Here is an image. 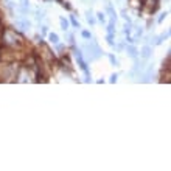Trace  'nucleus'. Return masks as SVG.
<instances>
[{
	"label": "nucleus",
	"mask_w": 171,
	"mask_h": 171,
	"mask_svg": "<svg viewBox=\"0 0 171 171\" xmlns=\"http://www.w3.org/2000/svg\"><path fill=\"white\" fill-rule=\"evenodd\" d=\"M20 5H22V7H28V8H30V0H20Z\"/></svg>",
	"instance_id": "nucleus-18"
},
{
	"label": "nucleus",
	"mask_w": 171,
	"mask_h": 171,
	"mask_svg": "<svg viewBox=\"0 0 171 171\" xmlns=\"http://www.w3.org/2000/svg\"><path fill=\"white\" fill-rule=\"evenodd\" d=\"M59 22H61V28H62L64 31H67V30H69V20H67L64 16H61V17H59Z\"/></svg>",
	"instance_id": "nucleus-8"
},
{
	"label": "nucleus",
	"mask_w": 171,
	"mask_h": 171,
	"mask_svg": "<svg viewBox=\"0 0 171 171\" xmlns=\"http://www.w3.org/2000/svg\"><path fill=\"white\" fill-rule=\"evenodd\" d=\"M107 58H109V61H110V64L114 65V67H118L120 65V62H118V59L114 56V55H107Z\"/></svg>",
	"instance_id": "nucleus-10"
},
{
	"label": "nucleus",
	"mask_w": 171,
	"mask_h": 171,
	"mask_svg": "<svg viewBox=\"0 0 171 171\" xmlns=\"http://www.w3.org/2000/svg\"><path fill=\"white\" fill-rule=\"evenodd\" d=\"M107 33L109 34H115V22H110L107 25Z\"/></svg>",
	"instance_id": "nucleus-12"
},
{
	"label": "nucleus",
	"mask_w": 171,
	"mask_h": 171,
	"mask_svg": "<svg viewBox=\"0 0 171 171\" xmlns=\"http://www.w3.org/2000/svg\"><path fill=\"white\" fill-rule=\"evenodd\" d=\"M126 53H128V56H131L132 59L134 58H137V55H138V52H137V48L131 44V45H126Z\"/></svg>",
	"instance_id": "nucleus-6"
},
{
	"label": "nucleus",
	"mask_w": 171,
	"mask_h": 171,
	"mask_svg": "<svg viewBox=\"0 0 171 171\" xmlns=\"http://www.w3.org/2000/svg\"><path fill=\"white\" fill-rule=\"evenodd\" d=\"M97 19H98L100 22L104 24V22H106V14H104L103 11H98V13H97Z\"/></svg>",
	"instance_id": "nucleus-11"
},
{
	"label": "nucleus",
	"mask_w": 171,
	"mask_h": 171,
	"mask_svg": "<svg viewBox=\"0 0 171 171\" xmlns=\"http://www.w3.org/2000/svg\"><path fill=\"white\" fill-rule=\"evenodd\" d=\"M70 20H72V25H73L75 28H81V27H79V22L75 19V16H70Z\"/></svg>",
	"instance_id": "nucleus-15"
},
{
	"label": "nucleus",
	"mask_w": 171,
	"mask_h": 171,
	"mask_svg": "<svg viewBox=\"0 0 171 171\" xmlns=\"http://www.w3.org/2000/svg\"><path fill=\"white\" fill-rule=\"evenodd\" d=\"M81 36H83L84 39H90V33H89V31H83V33H81Z\"/></svg>",
	"instance_id": "nucleus-20"
},
{
	"label": "nucleus",
	"mask_w": 171,
	"mask_h": 171,
	"mask_svg": "<svg viewBox=\"0 0 171 171\" xmlns=\"http://www.w3.org/2000/svg\"><path fill=\"white\" fill-rule=\"evenodd\" d=\"M86 19H87V22H89L90 25H95V24H97V19L93 17V13H92L90 10L86 11Z\"/></svg>",
	"instance_id": "nucleus-7"
},
{
	"label": "nucleus",
	"mask_w": 171,
	"mask_h": 171,
	"mask_svg": "<svg viewBox=\"0 0 171 171\" xmlns=\"http://www.w3.org/2000/svg\"><path fill=\"white\" fill-rule=\"evenodd\" d=\"M151 55H152V48H151L149 45H143V48L140 50V56H142V59H149Z\"/></svg>",
	"instance_id": "nucleus-5"
},
{
	"label": "nucleus",
	"mask_w": 171,
	"mask_h": 171,
	"mask_svg": "<svg viewBox=\"0 0 171 171\" xmlns=\"http://www.w3.org/2000/svg\"><path fill=\"white\" fill-rule=\"evenodd\" d=\"M19 38L13 33V31H10V30H5V33H3V44L5 45H8V47H16L17 44H19Z\"/></svg>",
	"instance_id": "nucleus-2"
},
{
	"label": "nucleus",
	"mask_w": 171,
	"mask_h": 171,
	"mask_svg": "<svg viewBox=\"0 0 171 171\" xmlns=\"http://www.w3.org/2000/svg\"><path fill=\"white\" fill-rule=\"evenodd\" d=\"M16 27H17V28H19L20 31H28V30L31 28V22L22 17V19L16 20Z\"/></svg>",
	"instance_id": "nucleus-4"
},
{
	"label": "nucleus",
	"mask_w": 171,
	"mask_h": 171,
	"mask_svg": "<svg viewBox=\"0 0 171 171\" xmlns=\"http://www.w3.org/2000/svg\"><path fill=\"white\" fill-rule=\"evenodd\" d=\"M166 16H168V13H162V14L159 16V19H157V22H162V20H163V19H165Z\"/></svg>",
	"instance_id": "nucleus-19"
},
{
	"label": "nucleus",
	"mask_w": 171,
	"mask_h": 171,
	"mask_svg": "<svg viewBox=\"0 0 171 171\" xmlns=\"http://www.w3.org/2000/svg\"><path fill=\"white\" fill-rule=\"evenodd\" d=\"M117 78H118V76L114 73V75H110V79H109V81H110V83H115V81H117Z\"/></svg>",
	"instance_id": "nucleus-22"
},
{
	"label": "nucleus",
	"mask_w": 171,
	"mask_h": 171,
	"mask_svg": "<svg viewBox=\"0 0 171 171\" xmlns=\"http://www.w3.org/2000/svg\"><path fill=\"white\" fill-rule=\"evenodd\" d=\"M106 39H107V44H109V45H112V47L115 45V44H114V34H107Z\"/></svg>",
	"instance_id": "nucleus-17"
},
{
	"label": "nucleus",
	"mask_w": 171,
	"mask_h": 171,
	"mask_svg": "<svg viewBox=\"0 0 171 171\" xmlns=\"http://www.w3.org/2000/svg\"><path fill=\"white\" fill-rule=\"evenodd\" d=\"M142 7L145 10H148L149 13H152L159 7V0H142Z\"/></svg>",
	"instance_id": "nucleus-3"
},
{
	"label": "nucleus",
	"mask_w": 171,
	"mask_h": 171,
	"mask_svg": "<svg viewBox=\"0 0 171 171\" xmlns=\"http://www.w3.org/2000/svg\"><path fill=\"white\" fill-rule=\"evenodd\" d=\"M84 48V52H86V55L90 58V61H95V59H100V56L103 55V52H101V48L95 44V42H90V44H87V45H84L83 47Z\"/></svg>",
	"instance_id": "nucleus-1"
},
{
	"label": "nucleus",
	"mask_w": 171,
	"mask_h": 171,
	"mask_svg": "<svg viewBox=\"0 0 171 171\" xmlns=\"http://www.w3.org/2000/svg\"><path fill=\"white\" fill-rule=\"evenodd\" d=\"M5 5H7L10 10H14V8H16V3L13 2V0H5Z\"/></svg>",
	"instance_id": "nucleus-13"
},
{
	"label": "nucleus",
	"mask_w": 171,
	"mask_h": 171,
	"mask_svg": "<svg viewBox=\"0 0 171 171\" xmlns=\"http://www.w3.org/2000/svg\"><path fill=\"white\" fill-rule=\"evenodd\" d=\"M41 31H42V34H47V33H48V28H47L45 25H42V27H41Z\"/></svg>",
	"instance_id": "nucleus-21"
},
{
	"label": "nucleus",
	"mask_w": 171,
	"mask_h": 171,
	"mask_svg": "<svg viewBox=\"0 0 171 171\" xmlns=\"http://www.w3.org/2000/svg\"><path fill=\"white\" fill-rule=\"evenodd\" d=\"M59 2H61V0H59Z\"/></svg>",
	"instance_id": "nucleus-23"
},
{
	"label": "nucleus",
	"mask_w": 171,
	"mask_h": 171,
	"mask_svg": "<svg viewBox=\"0 0 171 171\" xmlns=\"http://www.w3.org/2000/svg\"><path fill=\"white\" fill-rule=\"evenodd\" d=\"M142 34H143V30L140 27H135V38L138 39V38H142Z\"/></svg>",
	"instance_id": "nucleus-16"
},
{
	"label": "nucleus",
	"mask_w": 171,
	"mask_h": 171,
	"mask_svg": "<svg viewBox=\"0 0 171 171\" xmlns=\"http://www.w3.org/2000/svg\"><path fill=\"white\" fill-rule=\"evenodd\" d=\"M36 19H38V20L45 19V13H44V11H36Z\"/></svg>",
	"instance_id": "nucleus-14"
},
{
	"label": "nucleus",
	"mask_w": 171,
	"mask_h": 171,
	"mask_svg": "<svg viewBox=\"0 0 171 171\" xmlns=\"http://www.w3.org/2000/svg\"><path fill=\"white\" fill-rule=\"evenodd\" d=\"M48 41L52 42V44H59V38H58V34H55V33H50L48 34Z\"/></svg>",
	"instance_id": "nucleus-9"
}]
</instances>
